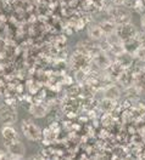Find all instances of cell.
<instances>
[{"label": "cell", "instance_id": "obj_1", "mask_svg": "<svg viewBox=\"0 0 145 160\" xmlns=\"http://www.w3.org/2000/svg\"><path fill=\"white\" fill-rule=\"evenodd\" d=\"M21 130H22V133L24 135V137L32 142H38L43 137V131L39 128V125H37L32 120H22Z\"/></svg>", "mask_w": 145, "mask_h": 160}, {"label": "cell", "instance_id": "obj_2", "mask_svg": "<svg viewBox=\"0 0 145 160\" xmlns=\"http://www.w3.org/2000/svg\"><path fill=\"white\" fill-rule=\"evenodd\" d=\"M4 146H5L6 152H8V154H9L10 158L21 159L26 154V147H24V144L20 141V138L19 140L4 141Z\"/></svg>", "mask_w": 145, "mask_h": 160}, {"label": "cell", "instance_id": "obj_3", "mask_svg": "<svg viewBox=\"0 0 145 160\" xmlns=\"http://www.w3.org/2000/svg\"><path fill=\"white\" fill-rule=\"evenodd\" d=\"M0 120L4 124L13 125L19 120V114L13 107H11L8 103H4V104H0Z\"/></svg>", "mask_w": 145, "mask_h": 160}, {"label": "cell", "instance_id": "obj_4", "mask_svg": "<svg viewBox=\"0 0 145 160\" xmlns=\"http://www.w3.org/2000/svg\"><path fill=\"white\" fill-rule=\"evenodd\" d=\"M138 33V29L133 23L131 22H127V23H123V24H117V29H116V34L120 39L122 40H127L131 39V38H134Z\"/></svg>", "mask_w": 145, "mask_h": 160}, {"label": "cell", "instance_id": "obj_5", "mask_svg": "<svg viewBox=\"0 0 145 160\" xmlns=\"http://www.w3.org/2000/svg\"><path fill=\"white\" fill-rule=\"evenodd\" d=\"M110 16L111 18L117 23V24H123L127 22H131V13L127 9L122 6H116L112 10H110Z\"/></svg>", "mask_w": 145, "mask_h": 160}, {"label": "cell", "instance_id": "obj_6", "mask_svg": "<svg viewBox=\"0 0 145 160\" xmlns=\"http://www.w3.org/2000/svg\"><path fill=\"white\" fill-rule=\"evenodd\" d=\"M1 136L4 141H10V140H19V132L15 130V128L10 125V124H4L3 129H1Z\"/></svg>", "mask_w": 145, "mask_h": 160}, {"label": "cell", "instance_id": "obj_7", "mask_svg": "<svg viewBox=\"0 0 145 160\" xmlns=\"http://www.w3.org/2000/svg\"><path fill=\"white\" fill-rule=\"evenodd\" d=\"M88 35H89V38L92 40L98 41V40L103 39L105 33H104V30L101 29L100 24H90V26L88 27Z\"/></svg>", "mask_w": 145, "mask_h": 160}, {"label": "cell", "instance_id": "obj_8", "mask_svg": "<svg viewBox=\"0 0 145 160\" xmlns=\"http://www.w3.org/2000/svg\"><path fill=\"white\" fill-rule=\"evenodd\" d=\"M99 24H100V27H101V29L104 30V33H105V35H106V37L116 33V29H117V23H116L112 18L101 21Z\"/></svg>", "mask_w": 145, "mask_h": 160}, {"label": "cell", "instance_id": "obj_9", "mask_svg": "<svg viewBox=\"0 0 145 160\" xmlns=\"http://www.w3.org/2000/svg\"><path fill=\"white\" fill-rule=\"evenodd\" d=\"M30 113L35 118H43L46 114V108L43 104H32L30 108Z\"/></svg>", "mask_w": 145, "mask_h": 160}, {"label": "cell", "instance_id": "obj_10", "mask_svg": "<svg viewBox=\"0 0 145 160\" xmlns=\"http://www.w3.org/2000/svg\"><path fill=\"white\" fill-rule=\"evenodd\" d=\"M96 63L101 67V68H106V67H109V57L106 56V53H105V51H101V53H99L98 55V57H96Z\"/></svg>", "mask_w": 145, "mask_h": 160}, {"label": "cell", "instance_id": "obj_11", "mask_svg": "<svg viewBox=\"0 0 145 160\" xmlns=\"http://www.w3.org/2000/svg\"><path fill=\"white\" fill-rule=\"evenodd\" d=\"M133 56H134L138 61L145 62V46H139V48H138V50L135 51Z\"/></svg>", "mask_w": 145, "mask_h": 160}, {"label": "cell", "instance_id": "obj_12", "mask_svg": "<svg viewBox=\"0 0 145 160\" xmlns=\"http://www.w3.org/2000/svg\"><path fill=\"white\" fill-rule=\"evenodd\" d=\"M133 8H134V10L137 11V12H139V13H144V10H145L144 0H134Z\"/></svg>", "mask_w": 145, "mask_h": 160}, {"label": "cell", "instance_id": "obj_13", "mask_svg": "<svg viewBox=\"0 0 145 160\" xmlns=\"http://www.w3.org/2000/svg\"><path fill=\"white\" fill-rule=\"evenodd\" d=\"M135 39L138 40V42L140 44V46H145V30L138 32L137 35H135Z\"/></svg>", "mask_w": 145, "mask_h": 160}, {"label": "cell", "instance_id": "obj_14", "mask_svg": "<svg viewBox=\"0 0 145 160\" xmlns=\"http://www.w3.org/2000/svg\"><path fill=\"white\" fill-rule=\"evenodd\" d=\"M127 1H129V0H112V2H114L116 6H123V5H127Z\"/></svg>", "mask_w": 145, "mask_h": 160}, {"label": "cell", "instance_id": "obj_15", "mask_svg": "<svg viewBox=\"0 0 145 160\" xmlns=\"http://www.w3.org/2000/svg\"><path fill=\"white\" fill-rule=\"evenodd\" d=\"M140 23H142V28L143 30H145V12L142 15V18H140Z\"/></svg>", "mask_w": 145, "mask_h": 160}, {"label": "cell", "instance_id": "obj_16", "mask_svg": "<svg viewBox=\"0 0 145 160\" xmlns=\"http://www.w3.org/2000/svg\"><path fill=\"white\" fill-rule=\"evenodd\" d=\"M0 42H1V39H0Z\"/></svg>", "mask_w": 145, "mask_h": 160}]
</instances>
